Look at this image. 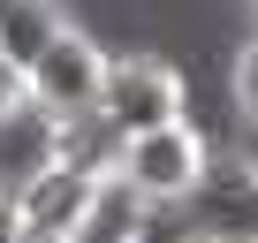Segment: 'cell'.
Wrapping results in <instances>:
<instances>
[{
	"label": "cell",
	"mask_w": 258,
	"mask_h": 243,
	"mask_svg": "<svg viewBox=\"0 0 258 243\" xmlns=\"http://www.w3.org/2000/svg\"><path fill=\"white\" fill-rule=\"evenodd\" d=\"M106 137L91 145V130H76V152L53 160L38 183H23L8 198V235H38V243H69V235H91V198H99V175H106Z\"/></svg>",
	"instance_id": "cell-2"
},
{
	"label": "cell",
	"mask_w": 258,
	"mask_h": 243,
	"mask_svg": "<svg viewBox=\"0 0 258 243\" xmlns=\"http://www.w3.org/2000/svg\"><path fill=\"white\" fill-rule=\"evenodd\" d=\"M106 46L84 31V23H61L46 46H38V61L23 69V84L61 114V122H76V130H91L99 122V91H106Z\"/></svg>",
	"instance_id": "cell-4"
},
{
	"label": "cell",
	"mask_w": 258,
	"mask_h": 243,
	"mask_svg": "<svg viewBox=\"0 0 258 243\" xmlns=\"http://www.w3.org/2000/svg\"><path fill=\"white\" fill-rule=\"evenodd\" d=\"M114 175L121 183H137L160 213H182L198 190H205V175H213V145H205V130L190 114H175V122H152V130H137V137H114Z\"/></svg>",
	"instance_id": "cell-1"
},
{
	"label": "cell",
	"mask_w": 258,
	"mask_h": 243,
	"mask_svg": "<svg viewBox=\"0 0 258 243\" xmlns=\"http://www.w3.org/2000/svg\"><path fill=\"white\" fill-rule=\"evenodd\" d=\"M69 152H76V122H61L31 84L0 99V198H16L23 183H38Z\"/></svg>",
	"instance_id": "cell-5"
},
{
	"label": "cell",
	"mask_w": 258,
	"mask_h": 243,
	"mask_svg": "<svg viewBox=\"0 0 258 243\" xmlns=\"http://www.w3.org/2000/svg\"><path fill=\"white\" fill-rule=\"evenodd\" d=\"M250 16H258V0H250Z\"/></svg>",
	"instance_id": "cell-10"
},
{
	"label": "cell",
	"mask_w": 258,
	"mask_h": 243,
	"mask_svg": "<svg viewBox=\"0 0 258 243\" xmlns=\"http://www.w3.org/2000/svg\"><path fill=\"white\" fill-rule=\"evenodd\" d=\"M220 160H228V167H250V175H258V114H235V137L220 145Z\"/></svg>",
	"instance_id": "cell-8"
},
{
	"label": "cell",
	"mask_w": 258,
	"mask_h": 243,
	"mask_svg": "<svg viewBox=\"0 0 258 243\" xmlns=\"http://www.w3.org/2000/svg\"><path fill=\"white\" fill-rule=\"evenodd\" d=\"M228 99H235V114H258V31L235 46V61H228Z\"/></svg>",
	"instance_id": "cell-7"
},
{
	"label": "cell",
	"mask_w": 258,
	"mask_h": 243,
	"mask_svg": "<svg viewBox=\"0 0 258 243\" xmlns=\"http://www.w3.org/2000/svg\"><path fill=\"white\" fill-rule=\"evenodd\" d=\"M0 235H8V198H0Z\"/></svg>",
	"instance_id": "cell-9"
},
{
	"label": "cell",
	"mask_w": 258,
	"mask_h": 243,
	"mask_svg": "<svg viewBox=\"0 0 258 243\" xmlns=\"http://www.w3.org/2000/svg\"><path fill=\"white\" fill-rule=\"evenodd\" d=\"M152 220H160V205H152L137 183H121L114 160H106L99 198H91V235H152Z\"/></svg>",
	"instance_id": "cell-6"
},
{
	"label": "cell",
	"mask_w": 258,
	"mask_h": 243,
	"mask_svg": "<svg viewBox=\"0 0 258 243\" xmlns=\"http://www.w3.org/2000/svg\"><path fill=\"white\" fill-rule=\"evenodd\" d=\"M182 99H190V84H182V69H175L167 53H152V46L114 53V61H106V91H99V122H91V130H99L106 145H114V137H137V130H152V122H175Z\"/></svg>",
	"instance_id": "cell-3"
}]
</instances>
